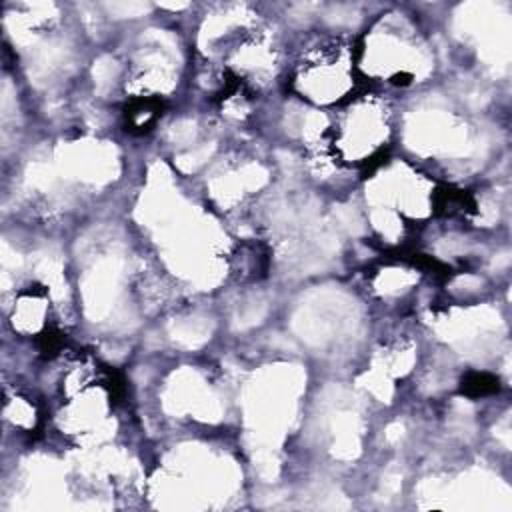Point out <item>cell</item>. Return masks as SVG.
I'll list each match as a JSON object with an SVG mask.
<instances>
[{
  "mask_svg": "<svg viewBox=\"0 0 512 512\" xmlns=\"http://www.w3.org/2000/svg\"><path fill=\"white\" fill-rule=\"evenodd\" d=\"M352 80L350 50L340 40L312 44L298 64L296 86L314 102H336Z\"/></svg>",
  "mask_w": 512,
  "mask_h": 512,
  "instance_id": "6da1fadb",
  "label": "cell"
},
{
  "mask_svg": "<svg viewBox=\"0 0 512 512\" xmlns=\"http://www.w3.org/2000/svg\"><path fill=\"white\" fill-rule=\"evenodd\" d=\"M386 136V120L380 108L372 104H362L350 112L342 126L340 146L350 154V158L370 156Z\"/></svg>",
  "mask_w": 512,
  "mask_h": 512,
  "instance_id": "7a4b0ae2",
  "label": "cell"
}]
</instances>
